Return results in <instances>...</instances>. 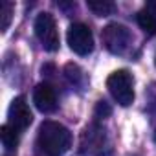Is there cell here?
Listing matches in <instances>:
<instances>
[{
    "instance_id": "30bf717a",
    "label": "cell",
    "mask_w": 156,
    "mask_h": 156,
    "mask_svg": "<svg viewBox=\"0 0 156 156\" xmlns=\"http://www.w3.org/2000/svg\"><path fill=\"white\" fill-rule=\"evenodd\" d=\"M0 140H2V145L6 147V151H15L19 145V130L13 129L9 123L0 127Z\"/></svg>"
},
{
    "instance_id": "4fadbf2b",
    "label": "cell",
    "mask_w": 156,
    "mask_h": 156,
    "mask_svg": "<svg viewBox=\"0 0 156 156\" xmlns=\"http://www.w3.org/2000/svg\"><path fill=\"white\" fill-rule=\"evenodd\" d=\"M112 112V108H110V105L107 103V101H98V107H96V114L99 116V118H105V116H108Z\"/></svg>"
},
{
    "instance_id": "ba28073f",
    "label": "cell",
    "mask_w": 156,
    "mask_h": 156,
    "mask_svg": "<svg viewBox=\"0 0 156 156\" xmlns=\"http://www.w3.org/2000/svg\"><path fill=\"white\" fill-rule=\"evenodd\" d=\"M33 103L44 114L53 112L57 108V94H55V88L51 85H48V83L37 85L35 90H33Z\"/></svg>"
},
{
    "instance_id": "7a4b0ae2",
    "label": "cell",
    "mask_w": 156,
    "mask_h": 156,
    "mask_svg": "<svg viewBox=\"0 0 156 156\" xmlns=\"http://www.w3.org/2000/svg\"><path fill=\"white\" fill-rule=\"evenodd\" d=\"M107 88L114 101L121 107H129L134 101V79L127 70H116L108 75Z\"/></svg>"
},
{
    "instance_id": "277c9868",
    "label": "cell",
    "mask_w": 156,
    "mask_h": 156,
    "mask_svg": "<svg viewBox=\"0 0 156 156\" xmlns=\"http://www.w3.org/2000/svg\"><path fill=\"white\" fill-rule=\"evenodd\" d=\"M101 39H103L105 48L110 53H116V55L125 53L129 50V46L132 44V33L125 26H121L118 22H112L107 28H103Z\"/></svg>"
},
{
    "instance_id": "7c38bea8",
    "label": "cell",
    "mask_w": 156,
    "mask_h": 156,
    "mask_svg": "<svg viewBox=\"0 0 156 156\" xmlns=\"http://www.w3.org/2000/svg\"><path fill=\"white\" fill-rule=\"evenodd\" d=\"M0 19H2V24H0V30L6 31L11 24V19H13V4L8 2V0H2L0 2Z\"/></svg>"
},
{
    "instance_id": "8992f818",
    "label": "cell",
    "mask_w": 156,
    "mask_h": 156,
    "mask_svg": "<svg viewBox=\"0 0 156 156\" xmlns=\"http://www.w3.org/2000/svg\"><path fill=\"white\" fill-rule=\"evenodd\" d=\"M8 121L17 130H24V129H28L31 125L33 114H31L30 105L26 103V98L24 96H19V98H15L11 101L9 110H8Z\"/></svg>"
},
{
    "instance_id": "6da1fadb",
    "label": "cell",
    "mask_w": 156,
    "mask_h": 156,
    "mask_svg": "<svg viewBox=\"0 0 156 156\" xmlns=\"http://www.w3.org/2000/svg\"><path fill=\"white\" fill-rule=\"evenodd\" d=\"M37 145L46 156H62L72 147V132L57 121H42L37 132Z\"/></svg>"
},
{
    "instance_id": "3957f363",
    "label": "cell",
    "mask_w": 156,
    "mask_h": 156,
    "mask_svg": "<svg viewBox=\"0 0 156 156\" xmlns=\"http://www.w3.org/2000/svg\"><path fill=\"white\" fill-rule=\"evenodd\" d=\"M35 35L46 51H57L59 50V31H57V24H55V19L51 13L42 11L37 15Z\"/></svg>"
},
{
    "instance_id": "5bb4252c",
    "label": "cell",
    "mask_w": 156,
    "mask_h": 156,
    "mask_svg": "<svg viewBox=\"0 0 156 156\" xmlns=\"http://www.w3.org/2000/svg\"><path fill=\"white\" fill-rule=\"evenodd\" d=\"M154 64H156V55H154Z\"/></svg>"
},
{
    "instance_id": "52a82bcc",
    "label": "cell",
    "mask_w": 156,
    "mask_h": 156,
    "mask_svg": "<svg viewBox=\"0 0 156 156\" xmlns=\"http://www.w3.org/2000/svg\"><path fill=\"white\" fill-rule=\"evenodd\" d=\"M105 145V132L96 123L88 125L81 136V152L88 156H99Z\"/></svg>"
},
{
    "instance_id": "5b68a950",
    "label": "cell",
    "mask_w": 156,
    "mask_h": 156,
    "mask_svg": "<svg viewBox=\"0 0 156 156\" xmlns=\"http://www.w3.org/2000/svg\"><path fill=\"white\" fill-rule=\"evenodd\" d=\"M66 41H68L70 50L73 53H77V55H88L94 50V35H92V30L87 24H83V22H75V24H72L68 28Z\"/></svg>"
},
{
    "instance_id": "9c48e42d",
    "label": "cell",
    "mask_w": 156,
    "mask_h": 156,
    "mask_svg": "<svg viewBox=\"0 0 156 156\" xmlns=\"http://www.w3.org/2000/svg\"><path fill=\"white\" fill-rule=\"evenodd\" d=\"M136 22L147 35H156V13L143 9L136 15Z\"/></svg>"
},
{
    "instance_id": "8fae6325",
    "label": "cell",
    "mask_w": 156,
    "mask_h": 156,
    "mask_svg": "<svg viewBox=\"0 0 156 156\" xmlns=\"http://www.w3.org/2000/svg\"><path fill=\"white\" fill-rule=\"evenodd\" d=\"M87 6L98 17H107V15L116 11V6H114V2H110V0H88Z\"/></svg>"
}]
</instances>
